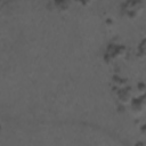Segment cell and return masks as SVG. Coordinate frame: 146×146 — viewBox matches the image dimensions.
I'll return each instance as SVG.
<instances>
[{"instance_id": "obj_1", "label": "cell", "mask_w": 146, "mask_h": 146, "mask_svg": "<svg viewBox=\"0 0 146 146\" xmlns=\"http://www.w3.org/2000/svg\"><path fill=\"white\" fill-rule=\"evenodd\" d=\"M144 107H145V103H144V98H140V99H135L131 104V108L135 113H141L144 111Z\"/></svg>"}, {"instance_id": "obj_2", "label": "cell", "mask_w": 146, "mask_h": 146, "mask_svg": "<svg viewBox=\"0 0 146 146\" xmlns=\"http://www.w3.org/2000/svg\"><path fill=\"white\" fill-rule=\"evenodd\" d=\"M55 3H56V6H57L60 10H64V9L68 8V6H70V0H55Z\"/></svg>"}, {"instance_id": "obj_3", "label": "cell", "mask_w": 146, "mask_h": 146, "mask_svg": "<svg viewBox=\"0 0 146 146\" xmlns=\"http://www.w3.org/2000/svg\"><path fill=\"white\" fill-rule=\"evenodd\" d=\"M0 132H1V125H0Z\"/></svg>"}]
</instances>
